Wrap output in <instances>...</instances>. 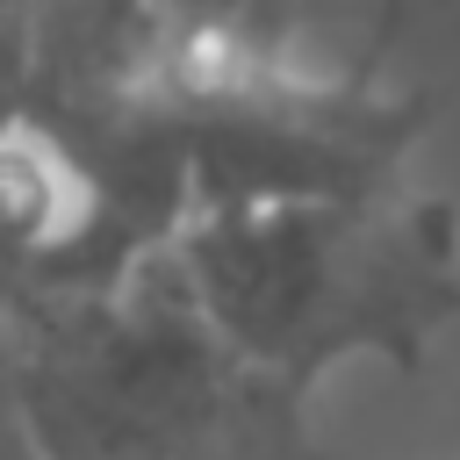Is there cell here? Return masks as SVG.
Instances as JSON below:
<instances>
[{
	"label": "cell",
	"instance_id": "6da1fadb",
	"mask_svg": "<svg viewBox=\"0 0 460 460\" xmlns=\"http://www.w3.org/2000/svg\"><path fill=\"white\" fill-rule=\"evenodd\" d=\"M151 266L194 338L280 402L345 367L417 374L460 316V216L395 180L194 201Z\"/></svg>",
	"mask_w": 460,
	"mask_h": 460
},
{
	"label": "cell",
	"instance_id": "7a4b0ae2",
	"mask_svg": "<svg viewBox=\"0 0 460 460\" xmlns=\"http://www.w3.org/2000/svg\"><path fill=\"white\" fill-rule=\"evenodd\" d=\"M36 101V0H0V129Z\"/></svg>",
	"mask_w": 460,
	"mask_h": 460
},
{
	"label": "cell",
	"instance_id": "3957f363",
	"mask_svg": "<svg viewBox=\"0 0 460 460\" xmlns=\"http://www.w3.org/2000/svg\"><path fill=\"white\" fill-rule=\"evenodd\" d=\"M172 36H252L259 0H144Z\"/></svg>",
	"mask_w": 460,
	"mask_h": 460
}]
</instances>
